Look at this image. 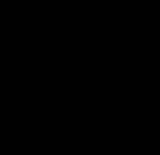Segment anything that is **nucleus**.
Listing matches in <instances>:
<instances>
[]
</instances>
